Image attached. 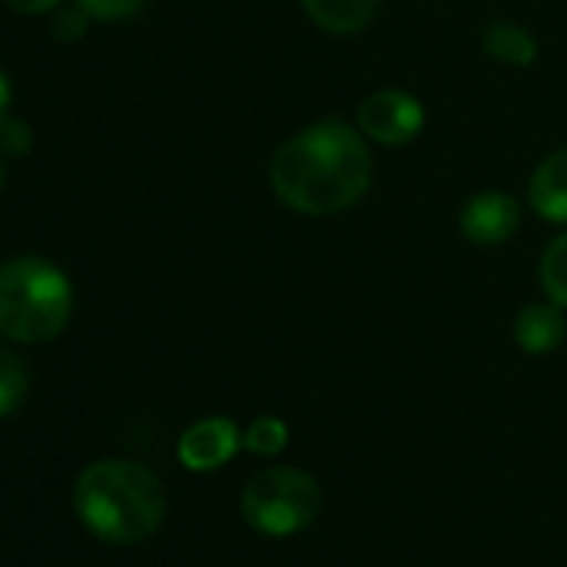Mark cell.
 <instances>
[{
    "label": "cell",
    "instance_id": "cell-10",
    "mask_svg": "<svg viewBox=\"0 0 567 567\" xmlns=\"http://www.w3.org/2000/svg\"><path fill=\"white\" fill-rule=\"evenodd\" d=\"M308 18L338 38H354L368 31V24L378 14V0H301Z\"/></svg>",
    "mask_w": 567,
    "mask_h": 567
},
{
    "label": "cell",
    "instance_id": "cell-8",
    "mask_svg": "<svg viewBox=\"0 0 567 567\" xmlns=\"http://www.w3.org/2000/svg\"><path fill=\"white\" fill-rule=\"evenodd\" d=\"M567 338V321H564V308H557L554 301H534L527 308H520V315L514 318V341L524 354H550L564 344Z\"/></svg>",
    "mask_w": 567,
    "mask_h": 567
},
{
    "label": "cell",
    "instance_id": "cell-9",
    "mask_svg": "<svg viewBox=\"0 0 567 567\" xmlns=\"http://www.w3.org/2000/svg\"><path fill=\"white\" fill-rule=\"evenodd\" d=\"M527 200L547 224H567V147L537 164L527 184Z\"/></svg>",
    "mask_w": 567,
    "mask_h": 567
},
{
    "label": "cell",
    "instance_id": "cell-12",
    "mask_svg": "<svg viewBox=\"0 0 567 567\" xmlns=\"http://www.w3.org/2000/svg\"><path fill=\"white\" fill-rule=\"evenodd\" d=\"M537 277H540L544 298L567 311V230L557 234L544 247L540 264H537Z\"/></svg>",
    "mask_w": 567,
    "mask_h": 567
},
{
    "label": "cell",
    "instance_id": "cell-7",
    "mask_svg": "<svg viewBox=\"0 0 567 567\" xmlns=\"http://www.w3.org/2000/svg\"><path fill=\"white\" fill-rule=\"evenodd\" d=\"M520 224V204L504 190H481L461 210V234L477 247L504 244Z\"/></svg>",
    "mask_w": 567,
    "mask_h": 567
},
{
    "label": "cell",
    "instance_id": "cell-4",
    "mask_svg": "<svg viewBox=\"0 0 567 567\" xmlns=\"http://www.w3.org/2000/svg\"><path fill=\"white\" fill-rule=\"evenodd\" d=\"M324 507L321 484L298 467L257 471L240 491L244 520L267 537H291L308 530Z\"/></svg>",
    "mask_w": 567,
    "mask_h": 567
},
{
    "label": "cell",
    "instance_id": "cell-6",
    "mask_svg": "<svg viewBox=\"0 0 567 567\" xmlns=\"http://www.w3.org/2000/svg\"><path fill=\"white\" fill-rule=\"evenodd\" d=\"M244 444L240 427L230 417H204L190 424L177 441V457L187 471H217Z\"/></svg>",
    "mask_w": 567,
    "mask_h": 567
},
{
    "label": "cell",
    "instance_id": "cell-11",
    "mask_svg": "<svg viewBox=\"0 0 567 567\" xmlns=\"http://www.w3.org/2000/svg\"><path fill=\"white\" fill-rule=\"evenodd\" d=\"M481 44H484L487 58L504 68H530L537 61V41L530 38L527 28H520L514 21H494L484 31Z\"/></svg>",
    "mask_w": 567,
    "mask_h": 567
},
{
    "label": "cell",
    "instance_id": "cell-2",
    "mask_svg": "<svg viewBox=\"0 0 567 567\" xmlns=\"http://www.w3.org/2000/svg\"><path fill=\"white\" fill-rule=\"evenodd\" d=\"M167 511L161 477L124 457L87 464L74 481L78 520L107 544H137L151 537Z\"/></svg>",
    "mask_w": 567,
    "mask_h": 567
},
{
    "label": "cell",
    "instance_id": "cell-17",
    "mask_svg": "<svg viewBox=\"0 0 567 567\" xmlns=\"http://www.w3.org/2000/svg\"><path fill=\"white\" fill-rule=\"evenodd\" d=\"M0 147L11 151V154H28L31 147V131L24 121H14L11 114L0 121Z\"/></svg>",
    "mask_w": 567,
    "mask_h": 567
},
{
    "label": "cell",
    "instance_id": "cell-19",
    "mask_svg": "<svg viewBox=\"0 0 567 567\" xmlns=\"http://www.w3.org/2000/svg\"><path fill=\"white\" fill-rule=\"evenodd\" d=\"M11 101H14V94H11V81H8V74H4V71H0V121L8 117Z\"/></svg>",
    "mask_w": 567,
    "mask_h": 567
},
{
    "label": "cell",
    "instance_id": "cell-18",
    "mask_svg": "<svg viewBox=\"0 0 567 567\" xmlns=\"http://www.w3.org/2000/svg\"><path fill=\"white\" fill-rule=\"evenodd\" d=\"M4 4L11 8V11H18V14H48V11H54L61 0H4Z\"/></svg>",
    "mask_w": 567,
    "mask_h": 567
},
{
    "label": "cell",
    "instance_id": "cell-5",
    "mask_svg": "<svg viewBox=\"0 0 567 567\" xmlns=\"http://www.w3.org/2000/svg\"><path fill=\"white\" fill-rule=\"evenodd\" d=\"M424 127V107L417 97L398 87L374 91L358 107V131L381 147H401L411 144Z\"/></svg>",
    "mask_w": 567,
    "mask_h": 567
},
{
    "label": "cell",
    "instance_id": "cell-13",
    "mask_svg": "<svg viewBox=\"0 0 567 567\" xmlns=\"http://www.w3.org/2000/svg\"><path fill=\"white\" fill-rule=\"evenodd\" d=\"M28 391H31L28 364L14 351L0 348V417L18 414L28 401Z\"/></svg>",
    "mask_w": 567,
    "mask_h": 567
},
{
    "label": "cell",
    "instance_id": "cell-16",
    "mask_svg": "<svg viewBox=\"0 0 567 567\" xmlns=\"http://www.w3.org/2000/svg\"><path fill=\"white\" fill-rule=\"evenodd\" d=\"M87 21H91V14L78 4L74 11H58L51 28H54V38H58V41H78V38H84Z\"/></svg>",
    "mask_w": 567,
    "mask_h": 567
},
{
    "label": "cell",
    "instance_id": "cell-1",
    "mask_svg": "<svg viewBox=\"0 0 567 567\" xmlns=\"http://www.w3.org/2000/svg\"><path fill=\"white\" fill-rule=\"evenodd\" d=\"M374 181L368 137L344 121H318L288 137L270 161V187L298 214L331 217L354 207Z\"/></svg>",
    "mask_w": 567,
    "mask_h": 567
},
{
    "label": "cell",
    "instance_id": "cell-3",
    "mask_svg": "<svg viewBox=\"0 0 567 567\" xmlns=\"http://www.w3.org/2000/svg\"><path fill=\"white\" fill-rule=\"evenodd\" d=\"M74 311L68 274L44 257H14L0 264V334L18 344L54 341Z\"/></svg>",
    "mask_w": 567,
    "mask_h": 567
},
{
    "label": "cell",
    "instance_id": "cell-15",
    "mask_svg": "<svg viewBox=\"0 0 567 567\" xmlns=\"http://www.w3.org/2000/svg\"><path fill=\"white\" fill-rule=\"evenodd\" d=\"M94 21H127L144 11L147 0H78Z\"/></svg>",
    "mask_w": 567,
    "mask_h": 567
},
{
    "label": "cell",
    "instance_id": "cell-20",
    "mask_svg": "<svg viewBox=\"0 0 567 567\" xmlns=\"http://www.w3.org/2000/svg\"><path fill=\"white\" fill-rule=\"evenodd\" d=\"M0 190H4V167H0Z\"/></svg>",
    "mask_w": 567,
    "mask_h": 567
},
{
    "label": "cell",
    "instance_id": "cell-14",
    "mask_svg": "<svg viewBox=\"0 0 567 567\" xmlns=\"http://www.w3.org/2000/svg\"><path fill=\"white\" fill-rule=\"evenodd\" d=\"M244 447L250 454H260V457H270V454H280L288 447V424L280 417H257L247 424L244 431Z\"/></svg>",
    "mask_w": 567,
    "mask_h": 567
}]
</instances>
